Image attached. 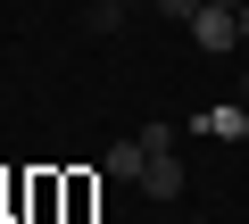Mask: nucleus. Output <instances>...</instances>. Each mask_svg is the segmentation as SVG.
Instances as JSON below:
<instances>
[{"mask_svg":"<svg viewBox=\"0 0 249 224\" xmlns=\"http://www.w3.org/2000/svg\"><path fill=\"white\" fill-rule=\"evenodd\" d=\"M191 42H199V50H216V58H224V50H232V42H241V9H216V0H208V9H199V17H191Z\"/></svg>","mask_w":249,"mask_h":224,"instance_id":"nucleus-1","label":"nucleus"},{"mask_svg":"<svg viewBox=\"0 0 249 224\" xmlns=\"http://www.w3.org/2000/svg\"><path fill=\"white\" fill-rule=\"evenodd\" d=\"M142 191H150V199H175V191H183V158H175V150L150 158V166H142Z\"/></svg>","mask_w":249,"mask_h":224,"instance_id":"nucleus-2","label":"nucleus"},{"mask_svg":"<svg viewBox=\"0 0 249 224\" xmlns=\"http://www.w3.org/2000/svg\"><path fill=\"white\" fill-rule=\"evenodd\" d=\"M100 166H108L116 183H142V166H150V150H142V133H133V141H116V150H108Z\"/></svg>","mask_w":249,"mask_h":224,"instance_id":"nucleus-3","label":"nucleus"},{"mask_svg":"<svg viewBox=\"0 0 249 224\" xmlns=\"http://www.w3.org/2000/svg\"><path fill=\"white\" fill-rule=\"evenodd\" d=\"M199 133H216V141H241V133H249V100H241V108H208V117H199Z\"/></svg>","mask_w":249,"mask_h":224,"instance_id":"nucleus-4","label":"nucleus"},{"mask_svg":"<svg viewBox=\"0 0 249 224\" xmlns=\"http://www.w3.org/2000/svg\"><path fill=\"white\" fill-rule=\"evenodd\" d=\"M158 9H166V17H175V25H191V17H199V9H208V0H158Z\"/></svg>","mask_w":249,"mask_h":224,"instance_id":"nucleus-5","label":"nucleus"},{"mask_svg":"<svg viewBox=\"0 0 249 224\" xmlns=\"http://www.w3.org/2000/svg\"><path fill=\"white\" fill-rule=\"evenodd\" d=\"M241 50H249V9H241Z\"/></svg>","mask_w":249,"mask_h":224,"instance_id":"nucleus-6","label":"nucleus"},{"mask_svg":"<svg viewBox=\"0 0 249 224\" xmlns=\"http://www.w3.org/2000/svg\"><path fill=\"white\" fill-rule=\"evenodd\" d=\"M216 9H249V0H216Z\"/></svg>","mask_w":249,"mask_h":224,"instance_id":"nucleus-7","label":"nucleus"},{"mask_svg":"<svg viewBox=\"0 0 249 224\" xmlns=\"http://www.w3.org/2000/svg\"><path fill=\"white\" fill-rule=\"evenodd\" d=\"M116 9H133V0H116Z\"/></svg>","mask_w":249,"mask_h":224,"instance_id":"nucleus-8","label":"nucleus"},{"mask_svg":"<svg viewBox=\"0 0 249 224\" xmlns=\"http://www.w3.org/2000/svg\"><path fill=\"white\" fill-rule=\"evenodd\" d=\"M241 91H249V75H241Z\"/></svg>","mask_w":249,"mask_h":224,"instance_id":"nucleus-9","label":"nucleus"}]
</instances>
